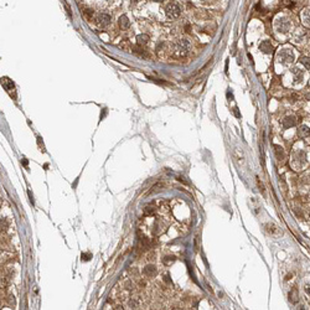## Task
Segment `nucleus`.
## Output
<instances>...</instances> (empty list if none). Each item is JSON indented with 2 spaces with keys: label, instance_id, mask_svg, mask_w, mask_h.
Masks as SVG:
<instances>
[{
  "label": "nucleus",
  "instance_id": "1",
  "mask_svg": "<svg viewBox=\"0 0 310 310\" xmlns=\"http://www.w3.org/2000/svg\"><path fill=\"white\" fill-rule=\"evenodd\" d=\"M191 49V44L186 39H181L175 44V52L178 56H186Z\"/></svg>",
  "mask_w": 310,
  "mask_h": 310
},
{
  "label": "nucleus",
  "instance_id": "2",
  "mask_svg": "<svg viewBox=\"0 0 310 310\" xmlns=\"http://www.w3.org/2000/svg\"><path fill=\"white\" fill-rule=\"evenodd\" d=\"M292 27V22L285 17V16H278L275 19V29L282 32V34H287Z\"/></svg>",
  "mask_w": 310,
  "mask_h": 310
},
{
  "label": "nucleus",
  "instance_id": "3",
  "mask_svg": "<svg viewBox=\"0 0 310 310\" xmlns=\"http://www.w3.org/2000/svg\"><path fill=\"white\" fill-rule=\"evenodd\" d=\"M278 60L283 65H289L294 61V52L292 51V49H283L278 52Z\"/></svg>",
  "mask_w": 310,
  "mask_h": 310
},
{
  "label": "nucleus",
  "instance_id": "4",
  "mask_svg": "<svg viewBox=\"0 0 310 310\" xmlns=\"http://www.w3.org/2000/svg\"><path fill=\"white\" fill-rule=\"evenodd\" d=\"M180 12H181V9H180V6L176 2H173V4H170L166 7V16L169 19H176V17H179Z\"/></svg>",
  "mask_w": 310,
  "mask_h": 310
},
{
  "label": "nucleus",
  "instance_id": "5",
  "mask_svg": "<svg viewBox=\"0 0 310 310\" xmlns=\"http://www.w3.org/2000/svg\"><path fill=\"white\" fill-rule=\"evenodd\" d=\"M96 22L101 27H107L110 24V16L107 15V14H101V15H98L96 17Z\"/></svg>",
  "mask_w": 310,
  "mask_h": 310
},
{
  "label": "nucleus",
  "instance_id": "6",
  "mask_svg": "<svg viewBox=\"0 0 310 310\" xmlns=\"http://www.w3.org/2000/svg\"><path fill=\"white\" fill-rule=\"evenodd\" d=\"M297 123H298V120H297V118H295L294 115H288V117H285V118L283 119V127H284L285 129H288V128H290V127H295Z\"/></svg>",
  "mask_w": 310,
  "mask_h": 310
},
{
  "label": "nucleus",
  "instance_id": "7",
  "mask_svg": "<svg viewBox=\"0 0 310 310\" xmlns=\"http://www.w3.org/2000/svg\"><path fill=\"white\" fill-rule=\"evenodd\" d=\"M259 49H261L264 53H272V51H273V46H272V44H271L269 41H263V42L259 45Z\"/></svg>",
  "mask_w": 310,
  "mask_h": 310
},
{
  "label": "nucleus",
  "instance_id": "8",
  "mask_svg": "<svg viewBox=\"0 0 310 310\" xmlns=\"http://www.w3.org/2000/svg\"><path fill=\"white\" fill-rule=\"evenodd\" d=\"M119 26L122 27V30H127V29H129V26H130V21L128 20V17H127L125 15H123V16H120V17H119Z\"/></svg>",
  "mask_w": 310,
  "mask_h": 310
},
{
  "label": "nucleus",
  "instance_id": "9",
  "mask_svg": "<svg viewBox=\"0 0 310 310\" xmlns=\"http://www.w3.org/2000/svg\"><path fill=\"white\" fill-rule=\"evenodd\" d=\"M1 85L4 86V88H5L7 92H10L11 90L14 91V88H15V87H14V83H12L9 78H5V77H4V78H1Z\"/></svg>",
  "mask_w": 310,
  "mask_h": 310
},
{
  "label": "nucleus",
  "instance_id": "10",
  "mask_svg": "<svg viewBox=\"0 0 310 310\" xmlns=\"http://www.w3.org/2000/svg\"><path fill=\"white\" fill-rule=\"evenodd\" d=\"M309 134H310L309 127H307V125H300V127H299V129H298V135H299L300 138H307Z\"/></svg>",
  "mask_w": 310,
  "mask_h": 310
},
{
  "label": "nucleus",
  "instance_id": "11",
  "mask_svg": "<svg viewBox=\"0 0 310 310\" xmlns=\"http://www.w3.org/2000/svg\"><path fill=\"white\" fill-rule=\"evenodd\" d=\"M274 151H275V155H277V159L278 160H283L284 159V150H283V148L282 146H279V145H274Z\"/></svg>",
  "mask_w": 310,
  "mask_h": 310
},
{
  "label": "nucleus",
  "instance_id": "12",
  "mask_svg": "<svg viewBox=\"0 0 310 310\" xmlns=\"http://www.w3.org/2000/svg\"><path fill=\"white\" fill-rule=\"evenodd\" d=\"M148 40H149V36H148V35H145V34H143V35H138V36H136V44H138L139 46L145 45V44L148 42Z\"/></svg>",
  "mask_w": 310,
  "mask_h": 310
},
{
  "label": "nucleus",
  "instance_id": "13",
  "mask_svg": "<svg viewBox=\"0 0 310 310\" xmlns=\"http://www.w3.org/2000/svg\"><path fill=\"white\" fill-rule=\"evenodd\" d=\"M303 22L307 25V26H310V9H307L304 12H303Z\"/></svg>",
  "mask_w": 310,
  "mask_h": 310
},
{
  "label": "nucleus",
  "instance_id": "14",
  "mask_svg": "<svg viewBox=\"0 0 310 310\" xmlns=\"http://www.w3.org/2000/svg\"><path fill=\"white\" fill-rule=\"evenodd\" d=\"M156 273V269L155 267H151V266H148L146 268H144V274H146L148 277H151V275H155Z\"/></svg>",
  "mask_w": 310,
  "mask_h": 310
},
{
  "label": "nucleus",
  "instance_id": "15",
  "mask_svg": "<svg viewBox=\"0 0 310 310\" xmlns=\"http://www.w3.org/2000/svg\"><path fill=\"white\" fill-rule=\"evenodd\" d=\"M300 62H302L307 68H309L310 70V58H308V57H302V58H300Z\"/></svg>",
  "mask_w": 310,
  "mask_h": 310
},
{
  "label": "nucleus",
  "instance_id": "16",
  "mask_svg": "<svg viewBox=\"0 0 310 310\" xmlns=\"http://www.w3.org/2000/svg\"><path fill=\"white\" fill-rule=\"evenodd\" d=\"M307 292H308V293H310V287H309V285H307Z\"/></svg>",
  "mask_w": 310,
  "mask_h": 310
},
{
  "label": "nucleus",
  "instance_id": "17",
  "mask_svg": "<svg viewBox=\"0 0 310 310\" xmlns=\"http://www.w3.org/2000/svg\"><path fill=\"white\" fill-rule=\"evenodd\" d=\"M307 99H309V101H310V93H308V95H307Z\"/></svg>",
  "mask_w": 310,
  "mask_h": 310
},
{
  "label": "nucleus",
  "instance_id": "18",
  "mask_svg": "<svg viewBox=\"0 0 310 310\" xmlns=\"http://www.w3.org/2000/svg\"><path fill=\"white\" fill-rule=\"evenodd\" d=\"M153 1H155V2H160V1H163V0H153Z\"/></svg>",
  "mask_w": 310,
  "mask_h": 310
}]
</instances>
